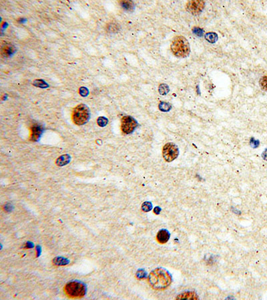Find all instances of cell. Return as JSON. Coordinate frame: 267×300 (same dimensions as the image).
Returning <instances> with one entry per match:
<instances>
[{"instance_id": "d4e9b609", "label": "cell", "mask_w": 267, "mask_h": 300, "mask_svg": "<svg viewBox=\"0 0 267 300\" xmlns=\"http://www.w3.org/2000/svg\"><path fill=\"white\" fill-rule=\"evenodd\" d=\"M262 157H263V158L266 160V161H267V149H266L265 150H264V152L263 153V154H262Z\"/></svg>"}, {"instance_id": "7c38bea8", "label": "cell", "mask_w": 267, "mask_h": 300, "mask_svg": "<svg viewBox=\"0 0 267 300\" xmlns=\"http://www.w3.org/2000/svg\"><path fill=\"white\" fill-rule=\"evenodd\" d=\"M176 299H197L198 297L196 294L194 292L192 291H187L184 293L180 294L178 296H177Z\"/></svg>"}, {"instance_id": "8fae6325", "label": "cell", "mask_w": 267, "mask_h": 300, "mask_svg": "<svg viewBox=\"0 0 267 300\" xmlns=\"http://www.w3.org/2000/svg\"><path fill=\"white\" fill-rule=\"evenodd\" d=\"M70 161V156L68 154H65L62 155L60 157H58L56 159V161H55V164H56L57 166L62 167L64 166L65 165H67L68 163Z\"/></svg>"}, {"instance_id": "3957f363", "label": "cell", "mask_w": 267, "mask_h": 300, "mask_svg": "<svg viewBox=\"0 0 267 300\" xmlns=\"http://www.w3.org/2000/svg\"><path fill=\"white\" fill-rule=\"evenodd\" d=\"M63 291L70 299H80L85 296L86 287L82 282L71 281L65 285Z\"/></svg>"}, {"instance_id": "7a4b0ae2", "label": "cell", "mask_w": 267, "mask_h": 300, "mask_svg": "<svg viewBox=\"0 0 267 300\" xmlns=\"http://www.w3.org/2000/svg\"><path fill=\"white\" fill-rule=\"evenodd\" d=\"M170 49L175 56L178 57H186L190 53V47L189 41L182 35L175 37L172 41Z\"/></svg>"}, {"instance_id": "2e32d148", "label": "cell", "mask_w": 267, "mask_h": 300, "mask_svg": "<svg viewBox=\"0 0 267 300\" xmlns=\"http://www.w3.org/2000/svg\"><path fill=\"white\" fill-rule=\"evenodd\" d=\"M159 110L162 111H164V112H167V111H169L172 108V106L170 105L169 103L168 102H164V101H162L160 102L159 106H158Z\"/></svg>"}, {"instance_id": "ba28073f", "label": "cell", "mask_w": 267, "mask_h": 300, "mask_svg": "<svg viewBox=\"0 0 267 300\" xmlns=\"http://www.w3.org/2000/svg\"><path fill=\"white\" fill-rule=\"evenodd\" d=\"M43 132V129L42 126L39 125L33 126L30 129V139L32 141H37L41 137Z\"/></svg>"}, {"instance_id": "cb8c5ba5", "label": "cell", "mask_w": 267, "mask_h": 300, "mask_svg": "<svg viewBox=\"0 0 267 300\" xmlns=\"http://www.w3.org/2000/svg\"><path fill=\"white\" fill-rule=\"evenodd\" d=\"M145 276V272L142 271H139L138 273H137V276L139 278H142Z\"/></svg>"}, {"instance_id": "277c9868", "label": "cell", "mask_w": 267, "mask_h": 300, "mask_svg": "<svg viewBox=\"0 0 267 300\" xmlns=\"http://www.w3.org/2000/svg\"><path fill=\"white\" fill-rule=\"evenodd\" d=\"M72 119L76 125H84L90 119V110L88 107L85 104H79L76 106L72 111Z\"/></svg>"}, {"instance_id": "9c48e42d", "label": "cell", "mask_w": 267, "mask_h": 300, "mask_svg": "<svg viewBox=\"0 0 267 300\" xmlns=\"http://www.w3.org/2000/svg\"><path fill=\"white\" fill-rule=\"evenodd\" d=\"M16 51L15 47L11 44H5L1 45V54L4 57H9L14 54Z\"/></svg>"}, {"instance_id": "9a60e30c", "label": "cell", "mask_w": 267, "mask_h": 300, "mask_svg": "<svg viewBox=\"0 0 267 300\" xmlns=\"http://www.w3.org/2000/svg\"><path fill=\"white\" fill-rule=\"evenodd\" d=\"M119 4L124 9L128 10V11H131L134 8L133 2L130 1H119Z\"/></svg>"}, {"instance_id": "603a6c76", "label": "cell", "mask_w": 267, "mask_h": 300, "mask_svg": "<svg viewBox=\"0 0 267 300\" xmlns=\"http://www.w3.org/2000/svg\"><path fill=\"white\" fill-rule=\"evenodd\" d=\"M193 32H194V34H197L198 35H200V36H201V35H202V29H200V28H198V27H195L194 29H193Z\"/></svg>"}, {"instance_id": "7402d4cb", "label": "cell", "mask_w": 267, "mask_h": 300, "mask_svg": "<svg viewBox=\"0 0 267 300\" xmlns=\"http://www.w3.org/2000/svg\"><path fill=\"white\" fill-rule=\"evenodd\" d=\"M79 93H80V94L82 96V97H86V96H88L89 94V91L86 88L82 87L80 88V90H79Z\"/></svg>"}, {"instance_id": "5bb4252c", "label": "cell", "mask_w": 267, "mask_h": 300, "mask_svg": "<svg viewBox=\"0 0 267 300\" xmlns=\"http://www.w3.org/2000/svg\"><path fill=\"white\" fill-rule=\"evenodd\" d=\"M205 38H206V39L208 41V42H209L210 43H212V44H214V43H215L216 42H217V40L218 39V36H217V34H215V33L210 32V33H207V34L205 35Z\"/></svg>"}, {"instance_id": "ac0fdd59", "label": "cell", "mask_w": 267, "mask_h": 300, "mask_svg": "<svg viewBox=\"0 0 267 300\" xmlns=\"http://www.w3.org/2000/svg\"><path fill=\"white\" fill-rule=\"evenodd\" d=\"M170 89L168 85L166 84H164V83H162V84L160 85L159 88H158V91L160 94L161 95H166V94L169 92Z\"/></svg>"}, {"instance_id": "d6986e66", "label": "cell", "mask_w": 267, "mask_h": 300, "mask_svg": "<svg viewBox=\"0 0 267 300\" xmlns=\"http://www.w3.org/2000/svg\"><path fill=\"white\" fill-rule=\"evenodd\" d=\"M259 84L262 90L267 91V76H263L261 78L259 81Z\"/></svg>"}, {"instance_id": "8992f818", "label": "cell", "mask_w": 267, "mask_h": 300, "mask_svg": "<svg viewBox=\"0 0 267 300\" xmlns=\"http://www.w3.org/2000/svg\"><path fill=\"white\" fill-rule=\"evenodd\" d=\"M138 126V123L136 119L131 116H126L122 118L121 120V130L122 133L128 135L132 133Z\"/></svg>"}, {"instance_id": "30bf717a", "label": "cell", "mask_w": 267, "mask_h": 300, "mask_svg": "<svg viewBox=\"0 0 267 300\" xmlns=\"http://www.w3.org/2000/svg\"><path fill=\"white\" fill-rule=\"evenodd\" d=\"M170 233L166 230H161L156 235V240L160 244H164L169 240Z\"/></svg>"}, {"instance_id": "5b68a950", "label": "cell", "mask_w": 267, "mask_h": 300, "mask_svg": "<svg viewBox=\"0 0 267 300\" xmlns=\"http://www.w3.org/2000/svg\"><path fill=\"white\" fill-rule=\"evenodd\" d=\"M179 154L178 147L176 144L168 143L164 145L162 149V156L168 162H171L176 159Z\"/></svg>"}, {"instance_id": "484cf974", "label": "cell", "mask_w": 267, "mask_h": 300, "mask_svg": "<svg viewBox=\"0 0 267 300\" xmlns=\"http://www.w3.org/2000/svg\"><path fill=\"white\" fill-rule=\"evenodd\" d=\"M160 211H161V209H160L159 207H156L154 209V212L156 213V214H157V215L159 214L160 212Z\"/></svg>"}, {"instance_id": "44dd1931", "label": "cell", "mask_w": 267, "mask_h": 300, "mask_svg": "<svg viewBox=\"0 0 267 300\" xmlns=\"http://www.w3.org/2000/svg\"><path fill=\"white\" fill-rule=\"evenodd\" d=\"M152 205L150 202H146L142 205V210L144 212H148L152 210Z\"/></svg>"}, {"instance_id": "ffe728a7", "label": "cell", "mask_w": 267, "mask_h": 300, "mask_svg": "<svg viewBox=\"0 0 267 300\" xmlns=\"http://www.w3.org/2000/svg\"><path fill=\"white\" fill-rule=\"evenodd\" d=\"M108 123V119L105 117H99L97 119V123L100 127H105Z\"/></svg>"}, {"instance_id": "52a82bcc", "label": "cell", "mask_w": 267, "mask_h": 300, "mask_svg": "<svg viewBox=\"0 0 267 300\" xmlns=\"http://www.w3.org/2000/svg\"><path fill=\"white\" fill-rule=\"evenodd\" d=\"M205 3L203 1H188L186 5V9L192 15L196 16L200 14L204 9Z\"/></svg>"}, {"instance_id": "e0dca14e", "label": "cell", "mask_w": 267, "mask_h": 300, "mask_svg": "<svg viewBox=\"0 0 267 300\" xmlns=\"http://www.w3.org/2000/svg\"><path fill=\"white\" fill-rule=\"evenodd\" d=\"M33 85L35 87L40 88H47L49 87V85L43 80H35L33 82Z\"/></svg>"}, {"instance_id": "4fadbf2b", "label": "cell", "mask_w": 267, "mask_h": 300, "mask_svg": "<svg viewBox=\"0 0 267 300\" xmlns=\"http://www.w3.org/2000/svg\"><path fill=\"white\" fill-rule=\"evenodd\" d=\"M69 261L66 259L62 258V257H58L53 260V263L55 266H64L68 264Z\"/></svg>"}, {"instance_id": "6da1fadb", "label": "cell", "mask_w": 267, "mask_h": 300, "mask_svg": "<svg viewBox=\"0 0 267 300\" xmlns=\"http://www.w3.org/2000/svg\"><path fill=\"white\" fill-rule=\"evenodd\" d=\"M148 281L153 289L162 290L168 288L172 283V277L166 269L157 268L150 273Z\"/></svg>"}]
</instances>
